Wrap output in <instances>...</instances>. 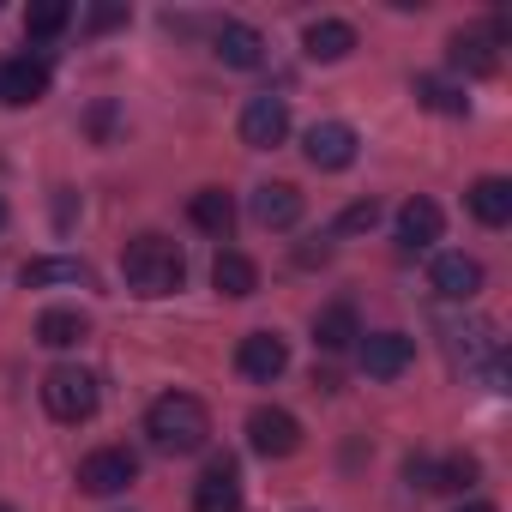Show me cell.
I'll use <instances>...</instances> for the list:
<instances>
[{
    "mask_svg": "<svg viewBox=\"0 0 512 512\" xmlns=\"http://www.w3.org/2000/svg\"><path fill=\"white\" fill-rule=\"evenodd\" d=\"M121 278L139 296H175L187 284V260H181V247L169 235H133L121 247Z\"/></svg>",
    "mask_w": 512,
    "mask_h": 512,
    "instance_id": "obj_1",
    "label": "cell"
},
{
    "mask_svg": "<svg viewBox=\"0 0 512 512\" xmlns=\"http://www.w3.org/2000/svg\"><path fill=\"white\" fill-rule=\"evenodd\" d=\"M145 434H151L157 452L187 458V452H199V446L211 440V410H205L193 392H163V398L145 410Z\"/></svg>",
    "mask_w": 512,
    "mask_h": 512,
    "instance_id": "obj_2",
    "label": "cell"
},
{
    "mask_svg": "<svg viewBox=\"0 0 512 512\" xmlns=\"http://www.w3.org/2000/svg\"><path fill=\"white\" fill-rule=\"evenodd\" d=\"M43 404H49L55 422H91V416H97V380H91L85 368L61 362V368L43 374Z\"/></svg>",
    "mask_w": 512,
    "mask_h": 512,
    "instance_id": "obj_3",
    "label": "cell"
},
{
    "mask_svg": "<svg viewBox=\"0 0 512 512\" xmlns=\"http://www.w3.org/2000/svg\"><path fill=\"white\" fill-rule=\"evenodd\" d=\"M247 446L260 452V458H296L302 452V422L278 404H260L247 416Z\"/></svg>",
    "mask_w": 512,
    "mask_h": 512,
    "instance_id": "obj_4",
    "label": "cell"
},
{
    "mask_svg": "<svg viewBox=\"0 0 512 512\" xmlns=\"http://www.w3.org/2000/svg\"><path fill=\"white\" fill-rule=\"evenodd\" d=\"M284 133H290V103L284 97H247L241 103V145L247 151H272V145H284Z\"/></svg>",
    "mask_w": 512,
    "mask_h": 512,
    "instance_id": "obj_5",
    "label": "cell"
},
{
    "mask_svg": "<svg viewBox=\"0 0 512 512\" xmlns=\"http://www.w3.org/2000/svg\"><path fill=\"white\" fill-rule=\"evenodd\" d=\"M133 476H139V458L127 446H97L79 464V488L85 494H121V488H133Z\"/></svg>",
    "mask_w": 512,
    "mask_h": 512,
    "instance_id": "obj_6",
    "label": "cell"
},
{
    "mask_svg": "<svg viewBox=\"0 0 512 512\" xmlns=\"http://www.w3.org/2000/svg\"><path fill=\"white\" fill-rule=\"evenodd\" d=\"M235 368H241V380H253V386H272V380L290 368V344H284L278 332H247L241 350H235Z\"/></svg>",
    "mask_w": 512,
    "mask_h": 512,
    "instance_id": "obj_7",
    "label": "cell"
},
{
    "mask_svg": "<svg viewBox=\"0 0 512 512\" xmlns=\"http://www.w3.org/2000/svg\"><path fill=\"white\" fill-rule=\"evenodd\" d=\"M43 97H49V61L43 55L0 61V103H7V109H31Z\"/></svg>",
    "mask_w": 512,
    "mask_h": 512,
    "instance_id": "obj_8",
    "label": "cell"
},
{
    "mask_svg": "<svg viewBox=\"0 0 512 512\" xmlns=\"http://www.w3.org/2000/svg\"><path fill=\"white\" fill-rule=\"evenodd\" d=\"M302 157H308L314 169H326V175L350 169V163H356V127H344V121H314L308 139H302Z\"/></svg>",
    "mask_w": 512,
    "mask_h": 512,
    "instance_id": "obj_9",
    "label": "cell"
},
{
    "mask_svg": "<svg viewBox=\"0 0 512 512\" xmlns=\"http://www.w3.org/2000/svg\"><path fill=\"white\" fill-rule=\"evenodd\" d=\"M193 512H241V470H235L229 452L211 458L205 476L193 482Z\"/></svg>",
    "mask_w": 512,
    "mask_h": 512,
    "instance_id": "obj_10",
    "label": "cell"
},
{
    "mask_svg": "<svg viewBox=\"0 0 512 512\" xmlns=\"http://www.w3.org/2000/svg\"><path fill=\"white\" fill-rule=\"evenodd\" d=\"M410 362H416V338H404V332H368L362 338V374L368 380H398Z\"/></svg>",
    "mask_w": 512,
    "mask_h": 512,
    "instance_id": "obj_11",
    "label": "cell"
},
{
    "mask_svg": "<svg viewBox=\"0 0 512 512\" xmlns=\"http://www.w3.org/2000/svg\"><path fill=\"white\" fill-rule=\"evenodd\" d=\"M211 43H217V61H223V67H241V73L266 67V37L253 31V25H241V19H223Z\"/></svg>",
    "mask_w": 512,
    "mask_h": 512,
    "instance_id": "obj_12",
    "label": "cell"
},
{
    "mask_svg": "<svg viewBox=\"0 0 512 512\" xmlns=\"http://www.w3.org/2000/svg\"><path fill=\"white\" fill-rule=\"evenodd\" d=\"M428 284H434L446 302H470V296L482 290V266L470 260V253H440L434 272H428Z\"/></svg>",
    "mask_w": 512,
    "mask_h": 512,
    "instance_id": "obj_13",
    "label": "cell"
},
{
    "mask_svg": "<svg viewBox=\"0 0 512 512\" xmlns=\"http://www.w3.org/2000/svg\"><path fill=\"white\" fill-rule=\"evenodd\" d=\"M440 223H446V217H440V205H434V199H422V193L398 205V241H404L410 253L434 247V241H440Z\"/></svg>",
    "mask_w": 512,
    "mask_h": 512,
    "instance_id": "obj_14",
    "label": "cell"
},
{
    "mask_svg": "<svg viewBox=\"0 0 512 512\" xmlns=\"http://www.w3.org/2000/svg\"><path fill=\"white\" fill-rule=\"evenodd\" d=\"M211 284H217V296H229V302H247L253 290H260V266H253L247 253L223 247L217 260H211Z\"/></svg>",
    "mask_w": 512,
    "mask_h": 512,
    "instance_id": "obj_15",
    "label": "cell"
},
{
    "mask_svg": "<svg viewBox=\"0 0 512 512\" xmlns=\"http://www.w3.org/2000/svg\"><path fill=\"white\" fill-rule=\"evenodd\" d=\"M253 217H260L266 229H296L302 223V193L290 181H266L260 193H253Z\"/></svg>",
    "mask_w": 512,
    "mask_h": 512,
    "instance_id": "obj_16",
    "label": "cell"
},
{
    "mask_svg": "<svg viewBox=\"0 0 512 512\" xmlns=\"http://www.w3.org/2000/svg\"><path fill=\"white\" fill-rule=\"evenodd\" d=\"M464 199H470V217H476V223H488V229L512 223V181H506V175H482Z\"/></svg>",
    "mask_w": 512,
    "mask_h": 512,
    "instance_id": "obj_17",
    "label": "cell"
},
{
    "mask_svg": "<svg viewBox=\"0 0 512 512\" xmlns=\"http://www.w3.org/2000/svg\"><path fill=\"white\" fill-rule=\"evenodd\" d=\"M302 49H308V61H344V55L356 49V25H344V19H314V25L302 31Z\"/></svg>",
    "mask_w": 512,
    "mask_h": 512,
    "instance_id": "obj_18",
    "label": "cell"
},
{
    "mask_svg": "<svg viewBox=\"0 0 512 512\" xmlns=\"http://www.w3.org/2000/svg\"><path fill=\"white\" fill-rule=\"evenodd\" d=\"M356 338H362V326H356V308H350V302H332V308L314 314V344H320V350L338 356V350H350Z\"/></svg>",
    "mask_w": 512,
    "mask_h": 512,
    "instance_id": "obj_19",
    "label": "cell"
},
{
    "mask_svg": "<svg viewBox=\"0 0 512 512\" xmlns=\"http://www.w3.org/2000/svg\"><path fill=\"white\" fill-rule=\"evenodd\" d=\"M446 55H452V67H458V73H470V79H488V73L500 67L494 43H488L482 31H458V37L446 43Z\"/></svg>",
    "mask_w": 512,
    "mask_h": 512,
    "instance_id": "obj_20",
    "label": "cell"
},
{
    "mask_svg": "<svg viewBox=\"0 0 512 512\" xmlns=\"http://www.w3.org/2000/svg\"><path fill=\"white\" fill-rule=\"evenodd\" d=\"M187 217H193V229H205V235H229L235 229V199L223 193V187H205V193H193V205H187Z\"/></svg>",
    "mask_w": 512,
    "mask_h": 512,
    "instance_id": "obj_21",
    "label": "cell"
},
{
    "mask_svg": "<svg viewBox=\"0 0 512 512\" xmlns=\"http://www.w3.org/2000/svg\"><path fill=\"white\" fill-rule=\"evenodd\" d=\"M91 338V320L79 314V308H49L43 320H37V344H49V350H73V344H85Z\"/></svg>",
    "mask_w": 512,
    "mask_h": 512,
    "instance_id": "obj_22",
    "label": "cell"
},
{
    "mask_svg": "<svg viewBox=\"0 0 512 512\" xmlns=\"http://www.w3.org/2000/svg\"><path fill=\"white\" fill-rule=\"evenodd\" d=\"M19 284H25V290H49V284H85V266H79V260H25Z\"/></svg>",
    "mask_w": 512,
    "mask_h": 512,
    "instance_id": "obj_23",
    "label": "cell"
},
{
    "mask_svg": "<svg viewBox=\"0 0 512 512\" xmlns=\"http://www.w3.org/2000/svg\"><path fill=\"white\" fill-rule=\"evenodd\" d=\"M73 25V7H67V0H37V7L25 13V37L31 43H49V37H61Z\"/></svg>",
    "mask_w": 512,
    "mask_h": 512,
    "instance_id": "obj_24",
    "label": "cell"
},
{
    "mask_svg": "<svg viewBox=\"0 0 512 512\" xmlns=\"http://www.w3.org/2000/svg\"><path fill=\"white\" fill-rule=\"evenodd\" d=\"M416 103L434 109V115H464L470 109V97L458 85H446V79H416Z\"/></svg>",
    "mask_w": 512,
    "mask_h": 512,
    "instance_id": "obj_25",
    "label": "cell"
},
{
    "mask_svg": "<svg viewBox=\"0 0 512 512\" xmlns=\"http://www.w3.org/2000/svg\"><path fill=\"white\" fill-rule=\"evenodd\" d=\"M476 476H482V464H476L470 452H452V458L434 470V488H452V494H458V488H470Z\"/></svg>",
    "mask_w": 512,
    "mask_h": 512,
    "instance_id": "obj_26",
    "label": "cell"
},
{
    "mask_svg": "<svg viewBox=\"0 0 512 512\" xmlns=\"http://www.w3.org/2000/svg\"><path fill=\"white\" fill-rule=\"evenodd\" d=\"M374 223H380V205H374V199H356V205H344L338 235H362V229H374Z\"/></svg>",
    "mask_w": 512,
    "mask_h": 512,
    "instance_id": "obj_27",
    "label": "cell"
},
{
    "mask_svg": "<svg viewBox=\"0 0 512 512\" xmlns=\"http://www.w3.org/2000/svg\"><path fill=\"white\" fill-rule=\"evenodd\" d=\"M85 25H91V31H115V25H127V7H91Z\"/></svg>",
    "mask_w": 512,
    "mask_h": 512,
    "instance_id": "obj_28",
    "label": "cell"
},
{
    "mask_svg": "<svg viewBox=\"0 0 512 512\" xmlns=\"http://www.w3.org/2000/svg\"><path fill=\"white\" fill-rule=\"evenodd\" d=\"M109 127H115V109H109V103H103V109H97V115H91V133H97V139H109Z\"/></svg>",
    "mask_w": 512,
    "mask_h": 512,
    "instance_id": "obj_29",
    "label": "cell"
},
{
    "mask_svg": "<svg viewBox=\"0 0 512 512\" xmlns=\"http://www.w3.org/2000/svg\"><path fill=\"white\" fill-rule=\"evenodd\" d=\"M458 512H494V506H488V500H470V506H458Z\"/></svg>",
    "mask_w": 512,
    "mask_h": 512,
    "instance_id": "obj_30",
    "label": "cell"
},
{
    "mask_svg": "<svg viewBox=\"0 0 512 512\" xmlns=\"http://www.w3.org/2000/svg\"><path fill=\"white\" fill-rule=\"evenodd\" d=\"M0 223H7V205H0Z\"/></svg>",
    "mask_w": 512,
    "mask_h": 512,
    "instance_id": "obj_31",
    "label": "cell"
},
{
    "mask_svg": "<svg viewBox=\"0 0 512 512\" xmlns=\"http://www.w3.org/2000/svg\"><path fill=\"white\" fill-rule=\"evenodd\" d=\"M0 512H13V506H0Z\"/></svg>",
    "mask_w": 512,
    "mask_h": 512,
    "instance_id": "obj_32",
    "label": "cell"
}]
</instances>
